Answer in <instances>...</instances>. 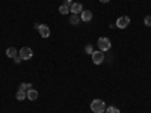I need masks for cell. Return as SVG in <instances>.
Returning a JSON list of instances; mask_svg holds the SVG:
<instances>
[{"label":"cell","mask_w":151,"mask_h":113,"mask_svg":"<svg viewBox=\"0 0 151 113\" xmlns=\"http://www.w3.org/2000/svg\"><path fill=\"white\" fill-rule=\"evenodd\" d=\"M91 110L94 113H104L106 110V104L103 99H94V101L91 103Z\"/></svg>","instance_id":"6da1fadb"},{"label":"cell","mask_w":151,"mask_h":113,"mask_svg":"<svg viewBox=\"0 0 151 113\" xmlns=\"http://www.w3.org/2000/svg\"><path fill=\"white\" fill-rule=\"evenodd\" d=\"M97 45H98V50H100V51H103V53H104V51H107V50H110L112 42H110L109 38H98Z\"/></svg>","instance_id":"7a4b0ae2"},{"label":"cell","mask_w":151,"mask_h":113,"mask_svg":"<svg viewBox=\"0 0 151 113\" xmlns=\"http://www.w3.org/2000/svg\"><path fill=\"white\" fill-rule=\"evenodd\" d=\"M91 56H92V62L95 65H100V64H103V62H104V53L100 51V50H98V51H94Z\"/></svg>","instance_id":"3957f363"},{"label":"cell","mask_w":151,"mask_h":113,"mask_svg":"<svg viewBox=\"0 0 151 113\" xmlns=\"http://www.w3.org/2000/svg\"><path fill=\"white\" fill-rule=\"evenodd\" d=\"M32 56H33V51H32L29 47H23L20 50V57L23 60H29V59H32Z\"/></svg>","instance_id":"277c9868"},{"label":"cell","mask_w":151,"mask_h":113,"mask_svg":"<svg viewBox=\"0 0 151 113\" xmlns=\"http://www.w3.org/2000/svg\"><path fill=\"white\" fill-rule=\"evenodd\" d=\"M129 24H130V17H127V15H122L116 20V27H119V29H125Z\"/></svg>","instance_id":"5b68a950"},{"label":"cell","mask_w":151,"mask_h":113,"mask_svg":"<svg viewBox=\"0 0 151 113\" xmlns=\"http://www.w3.org/2000/svg\"><path fill=\"white\" fill-rule=\"evenodd\" d=\"M38 32L42 38H48L50 36V27L45 26V24H41V26H38Z\"/></svg>","instance_id":"8992f818"},{"label":"cell","mask_w":151,"mask_h":113,"mask_svg":"<svg viewBox=\"0 0 151 113\" xmlns=\"http://www.w3.org/2000/svg\"><path fill=\"white\" fill-rule=\"evenodd\" d=\"M82 11H83L82 3H73V5L70 6V12H73V14H76V15L82 14Z\"/></svg>","instance_id":"52a82bcc"},{"label":"cell","mask_w":151,"mask_h":113,"mask_svg":"<svg viewBox=\"0 0 151 113\" xmlns=\"http://www.w3.org/2000/svg\"><path fill=\"white\" fill-rule=\"evenodd\" d=\"M80 18H82V21H91L92 20V12L91 11H88V9H83L82 11V14H80Z\"/></svg>","instance_id":"ba28073f"},{"label":"cell","mask_w":151,"mask_h":113,"mask_svg":"<svg viewBox=\"0 0 151 113\" xmlns=\"http://www.w3.org/2000/svg\"><path fill=\"white\" fill-rule=\"evenodd\" d=\"M17 54H18V51H17V48L15 47H9L8 50H6V56L8 57H17Z\"/></svg>","instance_id":"9c48e42d"},{"label":"cell","mask_w":151,"mask_h":113,"mask_svg":"<svg viewBox=\"0 0 151 113\" xmlns=\"http://www.w3.org/2000/svg\"><path fill=\"white\" fill-rule=\"evenodd\" d=\"M15 98L18 99V101H23V99H26V98H27V92H26V91L18 89V91H17V94H15Z\"/></svg>","instance_id":"30bf717a"},{"label":"cell","mask_w":151,"mask_h":113,"mask_svg":"<svg viewBox=\"0 0 151 113\" xmlns=\"http://www.w3.org/2000/svg\"><path fill=\"white\" fill-rule=\"evenodd\" d=\"M38 91H35V89H29L27 91V99H30V101H35V99L38 98Z\"/></svg>","instance_id":"8fae6325"},{"label":"cell","mask_w":151,"mask_h":113,"mask_svg":"<svg viewBox=\"0 0 151 113\" xmlns=\"http://www.w3.org/2000/svg\"><path fill=\"white\" fill-rule=\"evenodd\" d=\"M59 12H60L62 15H67L68 12H70V8H68L67 5H60V6H59Z\"/></svg>","instance_id":"7c38bea8"},{"label":"cell","mask_w":151,"mask_h":113,"mask_svg":"<svg viewBox=\"0 0 151 113\" xmlns=\"http://www.w3.org/2000/svg\"><path fill=\"white\" fill-rule=\"evenodd\" d=\"M70 23H71V24H79V23H80V18H79V15L73 14V15H71V18H70Z\"/></svg>","instance_id":"4fadbf2b"},{"label":"cell","mask_w":151,"mask_h":113,"mask_svg":"<svg viewBox=\"0 0 151 113\" xmlns=\"http://www.w3.org/2000/svg\"><path fill=\"white\" fill-rule=\"evenodd\" d=\"M106 112H107V113H121V112H119V109H118V107H115V106L107 107V109H106Z\"/></svg>","instance_id":"5bb4252c"},{"label":"cell","mask_w":151,"mask_h":113,"mask_svg":"<svg viewBox=\"0 0 151 113\" xmlns=\"http://www.w3.org/2000/svg\"><path fill=\"white\" fill-rule=\"evenodd\" d=\"M20 89H21V91H26V92H27L29 89H32V84H26V83H21V84H20Z\"/></svg>","instance_id":"9a60e30c"},{"label":"cell","mask_w":151,"mask_h":113,"mask_svg":"<svg viewBox=\"0 0 151 113\" xmlns=\"http://www.w3.org/2000/svg\"><path fill=\"white\" fill-rule=\"evenodd\" d=\"M144 24H145V26H148V27H151V15L145 17V20H144Z\"/></svg>","instance_id":"2e32d148"},{"label":"cell","mask_w":151,"mask_h":113,"mask_svg":"<svg viewBox=\"0 0 151 113\" xmlns=\"http://www.w3.org/2000/svg\"><path fill=\"white\" fill-rule=\"evenodd\" d=\"M85 51H86L88 54H92V53H94V50H92V45H89V44H88V45L85 47Z\"/></svg>","instance_id":"e0dca14e"},{"label":"cell","mask_w":151,"mask_h":113,"mask_svg":"<svg viewBox=\"0 0 151 113\" xmlns=\"http://www.w3.org/2000/svg\"><path fill=\"white\" fill-rule=\"evenodd\" d=\"M65 5H67V6H68V8H70V6H71V5H73V3H71V0H67V2H65Z\"/></svg>","instance_id":"ac0fdd59"},{"label":"cell","mask_w":151,"mask_h":113,"mask_svg":"<svg viewBox=\"0 0 151 113\" xmlns=\"http://www.w3.org/2000/svg\"><path fill=\"white\" fill-rule=\"evenodd\" d=\"M100 2H101V3H109L110 0H100Z\"/></svg>","instance_id":"d6986e66"}]
</instances>
